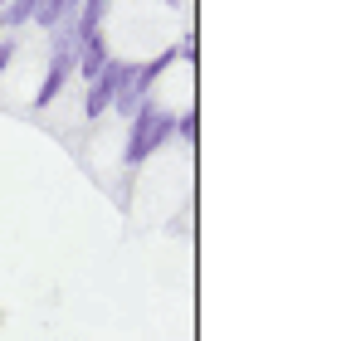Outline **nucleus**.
I'll list each match as a JSON object with an SVG mask.
<instances>
[{"mask_svg": "<svg viewBox=\"0 0 361 341\" xmlns=\"http://www.w3.org/2000/svg\"><path fill=\"white\" fill-rule=\"evenodd\" d=\"M127 73H132V58H108L103 63V73L88 83V93H83V117L88 122H98V117L113 108V98H118V88L127 83Z\"/></svg>", "mask_w": 361, "mask_h": 341, "instance_id": "2", "label": "nucleus"}, {"mask_svg": "<svg viewBox=\"0 0 361 341\" xmlns=\"http://www.w3.org/2000/svg\"><path fill=\"white\" fill-rule=\"evenodd\" d=\"M176 137V113H166V108H157L152 98L137 108V113L127 117V147H122V166H142L147 156H157L166 142Z\"/></svg>", "mask_w": 361, "mask_h": 341, "instance_id": "1", "label": "nucleus"}, {"mask_svg": "<svg viewBox=\"0 0 361 341\" xmlns=\"http://www.w3.org/2000/svg\"><path fill=\"white\" fill-rule=\"evenodd\" d=\"M108 58H113V54H108V39H103V35H88V39L78 44V68H73V73H78L83 83H93V78L103 73Z\"/></svg>", "mask_w": 361, "mask_h": 341, "instance_id": "4", "label": "nucleus"}, {"mask_svg": "<svg viewBox=\"0 0 361 341\" xmlns=\"http://www.w3.org/2000/svg\"><path fill=\"white\" fill-rule=\"evenodd\" d=\"M5 5H10V0H0V10H5Z\"/></svg>", "mask_w": 361, "mask_h": 341, "instance_id": "8", "label": "nucleus"}, {"mask_svg": "<svg viewBox=\"0 0 361 341\" xmlns=\"http://www.w3.org/2000/svg\"><path fill=\"white\" fill-rule=\"evenodd\" d=\"M73 68H78V54H49L44 83H39V93H35V108H49V103L59 98L63 88H68V78H73Z\"/></svg>", "mask_w": 361, "mask_h": 341, "instance_id": "3", "label": "nucleus"}, {"mask_svg": "<svg viewBox=\"0 0 361 341\" xmlns=\"http://www.w3.org/2000/svg\"><path fill=\"white\" fill-rule=\"evenodd\" d=\"M195 132H200V113H195V108L176 113V137L185 142V147H195Z\"/></svg>", "mask_w": 361, "mask_h": 341, "instance_id": "6", "label": "nucleus"}, {"mask_svg": "<svg viewBox=\"0 0 361 341\" xmlns=\"http://www.w3.org/2000/svg\"><path fill=\"white\" fill-rule=\"evenodd\" d=\"M108 5L113 0H83L78 5V15H73V25H78V35L88 39V35H103V20H108Z\"/></svg>", "mask_w": 361, "mask_h": 341, "instance_id": "5", "label": "nucleus"}, {"mask_svg": "<svg viewBox=\"0 0 361 341\" xmlns=\"http://www.w3.org/2000/svg\"><path fill=\"white\" fill-rule=\"evenodd\" d=\"M10 58H15V39H0V73L10 68Z\"/></svg>", "mask_w": 361, "mask_h": 341, "instance_id": "7", "label": "nucleus"}]
</instances>
